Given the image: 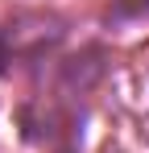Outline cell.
I'll list each match as a JSON object with an SVG mask.
<instances>
[{
	"instance_id": "obj_1",
	"label": "cell",
	"mask_w": 149,
	"mask_h": 153,
	"mask_svg": "<svg viewBox=\"0 0 149 153\" xmlns=\"http://www.w3.org/2000/svg\"><path fill=\"white\" fill-rule=\"evenodd\" d=\"M66 25L54 13H17L0 21V75L17 71L25 62H42L62 46Z\"/></svg>"
}]
</instances>
